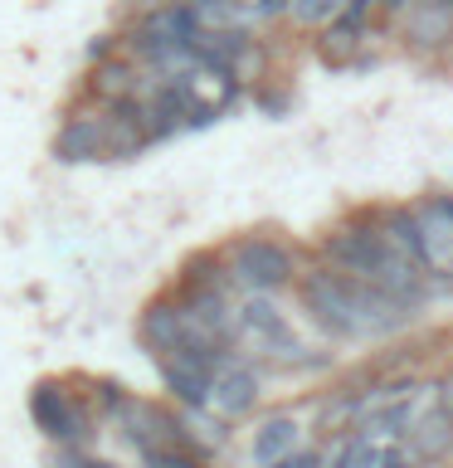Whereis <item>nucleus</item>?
<instances>
[{
	"mask_svg": "<svg viewBox=\"0 0 453 468\" xmlns=\"http://www.w3.org/2000/svg\"><path fill=\"white\" fill-rule=\"evenodd\" d=\"M346 0H288V29H298V35H317V29H327L332 20H342Z\"/></svg>",
	"mask_w": 453,
	"mask_h": 468,
	"instance_id": "18",
	"label": "nucleus"
},
{
	"mask_svg": "<svg viewBox=\"0 0 453 468\" xmlns=\"http://www.w3.org/2000/svg\"><path fill=\"white\" fill-rule=\"evenodd\" d=\"M380 468H419V463L405 453V444H385V463H380Z\"/></svg>",
	"mask_w": 453,
	"mask_h": 468,
	"instance_id": "25",
	"label": "nucleus"
},
{
	"mask_svg": "<svg viewBox=\"0 0 453 468\" xmlns=\"http://www.w3.org/2000/svg\"><path fill=\"white\" fill-rule=\"evenodd\" d=\"M263 468H321V449H317V444H302V449H292L288 459L263 463Z\"/></svg>",
	"mask_w": 453,
	"mask_h": 468,
	"instance_id": "22",
	"label": "nucleus"
},
{
	"mask_svg": "<svg viewBox=\"0 0 453 468\" xmlns=\"http://www.w3.org/2000/svg\"><path fill=\"white\" fill-rule=\"evenodd\" d=\"M415 5H434V0H380V15H385V25L395 20V15L415 10Z\"/></svg>",
	"mask_w": 453,
	"mask_h": 468,
	"instance_id": "24",
	"label": "nucleus"
},
{
	"mask_svg": "<svg viewBox=\"0 0 453 468\" xmlns=\"http://www.w3.org/2000/svg\"><path fill=\"white\" fill-rule=\"evenodd\" d=\"M171 5H190V0H122V20H137V15H156Z\"/></svg>",
	"mask_w": 453,
	"mask_h": 468,
	"instance_id": "23",
	"label": "nucleus"
},
{
	"mask_svg": "<svg viewBox=\"0 0 453 468\" xmlns=\"http://www.w3.org/2000/svg\"><path fill=\"white\" fill-rule=\"evenodd\" d=\"M49 156L58 166H93V161H108V127H102V108L93 102H73L58 117L54 137H49Z\"/></svg>",
	"mask_w": 453,
	"mask_h": 468,
	"instance_id": "6",
	"label": "nucleus"
},
{
	"mask_svg": "<svg viewBox=\"0 0 453 468\" xmlns=\"http://www.w3.org/2000/svg\"><path fill=\"white\" fill-rule=\"evenodd\" d=\"M302 415H292V410H269V415H258L254 434H248V463L263 468V463H278L288 459L292 449H302Z\"/></svg>",
	"mask_w": 453,
	"mask_h": 468,
	"instance_id": "12",
	"label": "nucleus"
},
{
	"mask_svg": "<svg viewBox=\"0 0 453 468\" xmlns=\"http://www.w3.org/2000/svg\"><path fill=\"white\" fill-rule=\"evenodd\" d=\"M108 424L122 434V444L137 453V459H152V453H166V449H181L185 444L181 410H175L171 400H156V395L127 390L122 405L108 415Z\"/></svg>",
	"mask_w": 453,
	"mask_h": 468,
	"instance_id": "4",
	"label": "nucleus"
},
{
	"mask_svg": "<svg viewBox=\"0 0 453 468\" xmlns=\"http://www.w3.org/2000/svg\"><path fill=\"white\" fill-rule=\"evenodd\" d=\"M29 405V424L39 430V439L49 449H83L93 453L98 434L108 430L98 415V405L88 400L83 376H39L25 395Z\"/></svg>",
	"mask_w": 453,
	"mask_h": 468,
	"instance_id": "1",
	"label": "nucleus"
},
{
	"mask_svg": "<svg viewBox=\"0 0 453 468\" xmlns=\"http://www.w3.org/2000/svg\"><path fill=\"white\" fill-rule=\"evenodd\" d=\"M356 434V430H351ZM385 463V444H380V439H351V453H346V468H380Z\"/></svg>",
	"mask_w": 453,
	"mask_h": 468,
	"instance_id": "20",
	"label": "nucleus"
},
{
	"mask_svg": "<svg viewBox=\"0 0 453 468\" xmlns=\"http://www.w3.org/2000/svg\"><path fill=\"white\" fill-rule=\"evenodd\" d=\"M448 468H453V453H448Z\"/></svg>",
	"mask_w": 453,
	"mask_h": 468,
	"instance_id": "27",
	"label": "nucleus"
},
{
	"mask_svg": "<svg viewBox=\"0 0 453 468\" xmlns=\"http://www.w3.org/2000/svg\"><path fill=\"white\" fill-rule=\"evenodd\" d=\"M102 127H108V161H137L142 152H152V137H146L137 102L102 108Z\"/></svg>",
	"mask_w": 453,
	"mask_h": 468,
	"instance_id": "16",
	"label": "nucleus"
},
{
	"mask_svg": "<svg viewBox=\"0 0 453 468\" xmlns=\"http://www.w3.org/2000/svg\"><path fill=\"white\" fill-rule=\"evenodd\" d=\"M219 249H225V259H229V278H234V288H239V298H248V292L278 298V292H288L298 283L302 263L312 259L302 244L283 239L278 229H244V234H234V239H225Z\"/></svg>",
	"mask_w": 453,
	"mask_h": 468,
	"instance_id": "2",
	"label": "nucleus"
},
{
	"mask_svg": "<svg viewBox=\"0 0 453 468\" xmlns=\"http://www.w3.org/2000/svg\"><path fill=\"white\" fill-rule=\"evenodd\" d=\"M49 468H122V463L102 459V453H83V449H54Z\"/></svg>",
	"mask_w": 453,
	"mask_h": 468,
	"instance_id": "21",
	"label": "nucleus"
},
{
	"mask_svg": "<svg viewBox=\"0 0 453 468\" xmlns=\"http://www.w3.org/2000/svg\"><path fill=\"white\" fill-rule=\"evenodd\" d=\"M137 346H142L152 361H161V356H171V351H181V346H185L181 298H175L171 288L142 303V313H137Z\"/></svg>",
	"mask_w": 453,
	"mask_h": 468,
	"instance_id": "10",
	"label": "nucleus"
},
{
	"mask_svg": "<svg viewBox=\"0 0 453 468\" xmlns=\"http://www.w3.org/2000/svg\"><path fill=\"white\" fill-rule=\"evenodd\" d=\"M142 83H146V69L132 64L127 54H112V58H102V64L83 69L79 98L93 102V108H117V102H137Z\"/></svg>",
	"mask_w": 453,
	"mask_h": 468,
	"instance_id": "8",
	"label": "nucleus"
},
{
	"mask_svg": "<svg viewBox=\"0 0 453 468\" xmlns=\"http://www.w3.org/2000/svg\"><path fill=\"white\" fill-rule=\"evenodd\" d=\"M248 102L269 117H283V112H292V83L283 73H273V79H263L258 88H248Z\"/></svg>",
	"mask_w": 453,
	"mask_h": 468,
	"instance_id": "19",
	"label": "nucleus"
},
{
	"mask_svg": "<svg viewBox=\"0 0 453 468\" xmlns=\"http://www.w3.org/2000/svg\"><path fill=\"white\" fill-rule=\"evenodd\" d=\"M400 444H405V453H409L419 468H444L448 453H453V410L434 405L429 415H424L415 430L400 439Z\"/></svg>",
	"mask_w": 453,
	"mask_h": 468,
	"instance_id": "15",
	"label": "nucleus"
},
{
	"mask_svg": "<svg viewBox=\"0 0 453 468\" xmlns=\"http://www.w3.org/2000/svg\"><path fill=\"white\" fill-rule=\"evenodd\" d=\"M171 288L175 292H229V298H239V288H234V278H229V259L219 244L185 254L175 278H171Z\"/></svg>",
	"mask_w": 453,
	"mask_h": 468,
	"instance_id": "13",
	"label": "nucleus"
},
{
	"mask_svg": "<svg viewBox=\"0 0 453 468\" xmlns=\"http://www.w3.org/2000/svg\"><path fill=\"white\" fill-rule=\"evenodd\" d=\"M361 215L375 225L385 249L424 263V254H429V234H424V219H419L415 205H361Z\"/></svg>",
	"mask_w": 453,
	"mask_h": 468,
	"instance_id": "11",
	"label": "nucleus"
},
{
	"mask_svg": "<svg viewBox=\"0 0 453 468\" xmlns=\"http://www.w3.org/2000/svg\"><path fill=\"white\" fill-rule=\"evenodd\" d=\"M390 35L400 49L429 58V54H453V0H434V5H415L390 20Z\"/></svg>",
	"mask_w": 453,
	"mask_h": 468,
	"instance_id": "7",
	"label": "nucleus"
},
{
	"mask_svg": "<svg viewBox=\"0 0 453 468\" xmlns=\"http://www.w3.org/2000/svg\"><path fill=\"white\" fill-rule=\"evenodd\" d=\"M312 254L327 263V269H336V273L371 278L390 249H385V239H380L375 225L361 215V205H356V210H346L336 225H327V229L317 234V239H312Z\"/></svg>",
	"mask_w": 453,
	"mask_h": 468,
	"instance_id": "5",
	"label": "nucleus"
},
{
	"mask_svg": "<svg viewBox=\"0 0 453 468\" xmlns=\"http://www.w3.org/2000/svg\"><path fill=\"white\" fill-rule=\"evenodd\" d=\"M181 434H185L190 449L215 463V453L234 439V424L225 415H215V410H181Z\"/></svg>",
	"mask_w": 453,
	"mask_h": 468,
	"instance_id": "17",
	"label": "nucleus"
},
{
	"mask_svg": "<svg viewBox=\"0 0 453 468\" xmlns=\"http://www.w3.org/2000/svg\"><path fill=\"white\" fill-rule=\"evenodd\" d=\"M371 39H375V29H356L346 20H332L327 29H317V35H312V54H317L321 69L351 73V69H361L365 44H371Z\"/></svg>",
	"mask_w": 453,
	"mask_h": 468,
	"instance_id": "14",
	"label": "nucleus"
},
{
	"mask_svg": "<svg viewBox=\"0 0 453 468\" xmlns=\"http://www.w3.org/2000/svg\"><path fill=\"white\" fill-rule=\"evenodd\" d=\"M258 400H263V366L248 361L244 351H239V356H234L225 371L215 376L210 410H215V415H225L229 424H239V420H248L258 410Z\"/></svg>",
	"mask_w": 453,
	"mask_h": 468,
	"instance_id": "9",
	"label": "nucleus"
},
{
	"mask_svg": "<svg viewBox=\"0 0 453 468\" xmlns=\"http://www.w3.org/2000/svg\"><path fill=\"white\" fill-rule=\"evenodd\" d=\"M438 405L453 410V361H448V371H438Z\"/></svg>",
	"mask_w": 453,
	"mask_h": 468,
	"instance_id": "26",
	"label": "nucleus"
},
{
	"mask_svg": "<svg viewBox=\"0 0 453 468\" xmlns=\"http://www.w3.org/2000/svg\"><path fill=\"white\" fill-rule=\"evenodd\" d=\"M292 298H298V313L307 317V327H317L327 342H365L351 273H336L312 254L302 263L298 283H292Z\"/></svg>",
	"mask_w": 453,
	"mask_h": 468,
	"instance_id": "3",
	"label": "nucleus"
}]
</instances>
